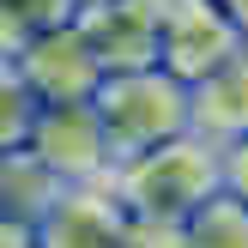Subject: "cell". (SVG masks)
Here are the masks:
<instances>
[{
    "mask_svg": "<svg viewBox=\"0 0 248 248\" xmlns=\"http://www.w3.org/2000/svg\"><path fill=\"white\" fill-rule=\"evenodd\" d=\"M73 6H97V0H73Z\"/></svg>",
    "mask_w": 248,
    "mask_h": 248,
    "instance_id": "obj_17",
    "label": "cell"
},
{
    "mask_svg": "<svg viewBox=\"0 0 248 248\" xmlns=\"http://www.w3.org/2000/svg\"><path fill=\"white\" fill-rule=\"evenodd\" d=\"M12 61H18L24 85L36 91V103H79V97H91L97 79H103L97 48H91V36H85V24L73 18V12L55 18V24H43Z\"/></svg>",
    "mask_w": 248,
    "mask_h": 248,
    "instance_id": "obj_5",
    "label": "cell"
},
{
    "mask_svg": "<svg viewBox=\"0 0 248 248\" xmlns=\"http://www.w3.org/2000/svg\"><path fill=\"white\" fill-rule=\"evenodd\" d=\"M121 248H188V218H133L127 212V242Z\"/></svg>",
    "mask_w": 248,
    "mask_h": 248,
    "instance_id": "obj_13",
    "label": "cell"
},
{
    "mask_svg": "<svg viewBox=\"0 0 248 248\" xmlns=\"http://www.w3.org/2000/svg\"><path fill=\"white\" fill-rule=\"evenodd\" d=\"M36 91L24 85V73H18V61L12 55H0V152H12V145H24L31 140V121H36Z\"/></svg>",
    "mask_w": 248,
    "mask_h": 248,
    "instance_id": "obj_11",
    "label": "cell"
},
{
    "mask_svg": "<svg viewBox=\"0 0 248 248\" xmlns=\"http://www.w3.org/2000/svg\"><path fill=\"white\" fill-rule=\"evenodd\" d=\"M24 145L48 164L55 182H109V170H115V152H109V133L97 121L91 97H79V103H43Z\"/></svg>",
    "mask_w": 248,
    "mask_h": 248,
    "instance_id": "obj_4",
    "label": "cell"
},
{
    "mask_svg": "<svg viewBox=\"0 0 248 248\" xmlns=\"http://www.w3.org/2000/svg\"><path fill=\"white\" fill-rule=\"evenodd\" d=\"M0 248H36V224H24V218H6V212H0Z\"/></svg>",
    "mask_w": 248,
    "mask_h": 248,
    "instance_id": "obj_15",
    "label": "cell"
},
{
    "mask_svg": "<svg viewBox=\"0 0 248 248\" xmlns=\"http://www.w3.org/2000/svg\"><path fill=\"white\" fill-rule=\"evenodd\" d=\"M218 6H224V12H230V18H236V31L248 36V0H218Z\"/></svg>",
    "mask_w": 248,
    "mask_h": 248,
    "instance_id": "obj_16",
    "label": "cell"
},
{
    "mask_svg": "<svg viewBox=\"0 0 248 248\" xmlns=\"http://www.w3.org/2000/svg\"><path fill=\"white\" fill-rule=\"evenodd\" d=\"M73 0H0V55H18L43 24L67 18Z\"/></svg>",
    "mask_w": 248,
    "mask_h": 248,
    "instance_id": "obj_12",
    "label": "cell"
},
{
    "mask_svg": "<svg viewBox=\"0 0 248 248\" xmlns=\"http://www.w3.org/2000/svg\"><path fill=\"white\" fill-rule=\"evenodd\" d=\"M91 109L109 133V152L127 157L157 140L188 133V85L170 67H133V73H103L91 91Z\"/></svg>",
    "mask_w": 248,
    "mask_h": 248,
    "instance_id": "obj_2",
    "label": "cell"
},
{
    "mask_svg": "<svg viewBox=\"0 0 248 248\" xmlns=\"http://www.w3.org/2000/svg\"><path fill=\"white\" fill-rule=\"evenodd\" d=\"M188 127L212 145H230L248 133V48L230 55L218 73L188 85Z\"/></svg>",
    "mask_w": 248,
    "mask_h": 248,
    "instance_id": "obj_8",
    "label": "cell"
},
{
    "mask_svg": "<svg viewBox=\"0 0 248 248\" xmlns=\"http://www.w3.org/2000/svg\"><path fill=\"white\" fill-rule=\"evenodd\" d=\"M55 188H61V182L48 176V164L31 152V145L0 152V212H6V218L36 224V218H43V206L55 200Z\"/></svg>",
    "mask_w": 248,
    "mask_h": 248,
    "instance_id": "obj_9",
    "label": "cell"
},
{
    "mask_svg": "<svg viewBox=\"0 0 248 248\" xmlns=\"http://www.w3.org/2000/svg\"><path fill=\"white\" fill-rule=\"evenodd\" d=\"M127 206L109 182H61L55 200L36 218V248H121Z\"/></svg>",
    "mask_w": 248,
    "mask_h": 248,
    "instance_id": "obj_6",
    "label": "cell"
},
{
    "mask_svg": "<svg viewBox=\"0 0 248 248\" xmlns=\"http://www.w3.org/2000/svg\"><path fill=\"white\" fill-rule=\"evenodd\" d=\"M242 48H248V36L236 31V18L218 0H164V18H157V67H170L182 85H200L206 73H218Z\"/></svg>",
    "mask_w": 248,
    "mask_h": 248,
    "instance_id": "obj_3",
    "label": "cell"
},
{
    "mask_svg": "<svg viewBox=\"0 0 248 248\" xmlns=\"http://www.w3.org/2000/svg\"><path fill=\"white\" fill-rule=\"evenodd\" d=\"M188 248H248V200L230 188L206 194L188 212Z\"/></svg>",
    "mask_w": 248,
    "mask_h": 248,
    "instance_id": "obj_10",
    "label": "cell"
},
{
    "mask_svg": "<svg viewBox=\"0 0 248 248\" xmlns=\"http://www.w3.org/2000/svg\"><path fill=\"white\" fill-rule=\"evenodd\" d=\"M109 188L133 218H188L206 194L224 188V164H218V145L188 127L176 140H157L145 152L115 157Z\"/></svg>",
    "mask_w": 248,
    "mask_h": 248,
    "instance_id": "obj_1",
    "label": "cell"
},
{
    "mask_svg": "<svg viewBox=\"0 0 248 248\" xmlns=\"http://www.w3.org/2000/svg\"><path fill=\"white\" fill-rule=\"evenodd\" d=\"M73 18L85 24L103 73L157 67V18H164V0H97V6H73Z\"/></svg>",
    "mask_w": 248,
    "mask_h": 248,
    "instance_id": "obj_7",
    "label": "cell"
},
{
    "mask_svg": "<svg viewBox=\"0 0 248 248\" xmlns=\"http://www.w3.org/2000/svg\"><path fill=\"white\" fill-rule=\"evenodd\" d=\"M218 164H224V188L236 200H248V133L230 140V145H218Z\"/></svg>",
    "mask_w": 248,
    "mask_h": 248,
    "instance_id": "obj_14",
    "label": "cell"
}]
</instances>
